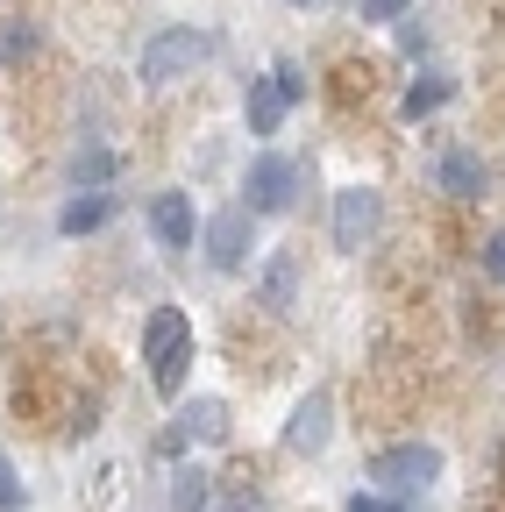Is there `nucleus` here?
Returning <instances> with one entry per match:
<instances>
[{
  "label": "nucleus",
  "mask_w": 505,
  "mask_h": 512,
  "mask_svg": "<svg viewBox=\"0 0 505 512\" xmlns=\"http://www.w3.org/2000/svg\"><path fill=\"white\" fill-rule=\"evenodd\" d=\"M143 363H150V384L171 399L185 384V363H193V320H185L178 306H157L150 328H143Z\"/></svg>",
  "instance_id": "f257e3e1"
},
{
  "label": "nucleus",
  "mask_w": 505,
  "mask_h": 512,
  "mask_svg": "<svg viewBox=\"0 0 505 512\" xmlns=\"http://www.w3.org/2000/svg\"><path fill=\"white\" fill-rule=\"evenodd\" d=\"M207 57H214V36H207V29H164V36L143 50L136 72H143V86H171V79L193 72V64H207Z\"/></svg>",
  "instance_id": "f03ea898"
},
{
  "label": "nucleus",
  "mask_w": 505,
  "mask_h": 512,
  "mask_svg": "<svg viewBox=\"0 0 505 512\" xmlns=\"http://www.w3.org/2000/svg\"><path fill=\"white\" fill-rule=\"evenodd\" d=\"M370 477L385 484V491H420V484H434V477H441V448H427V441L377 448V456H370Z\"/></svg>",
  "instance_id": "7ed1b4c3"
},
{
  "label": "nucleus",
  "mask_w": 505,
  "mask_h": 512,
  "mask_svg": "<svg viewBox=\"0 0 505 512\" xmlns=\"http://www.w3.org/2000/svg\"><path fill=\"white\" fill-rule=\"evenodd\" d=\"M299 93H306L299 64H278V72L249 79V136H278V121H285V107H292Z\"/></svg>",
  "instance_id": "20e7f679"
},
{
  "label": "nucleus",
  "mask_w": 505,
  "mask_h": 512,
  "mask_svg": "<svg viewBox=\"0 0 505 512\" xmlns=\"http://www.w3.org/2000/svg\"><path fill=\"white\" fill-rule=\"evenodd\" d=\"M292 185H299V164H292V157H257V164H249V178H242L249 214H285V207H292Z\"/></svg>",
  "instance_id": "39448f33"
},
{
  "label": "nucleus",
  "mask_w": 505,
  "mask_h": 512,
  "mask_svg": "<svg viewBox=\"0 0 505 512\" xmlns=\"http://www.w3.org/2000/svg\"><path fill=\"white\" fill-rule=\"evenodd\" d=\"M207 264L214 271H242L249 264V207H221L207 221Z\"/></svg>",
  "instance_id": "423d86ee"
},
{
  "label": "nucleus",
  "mask_w": 505,
  "mask_h": 512,
  "mask_svg": "<svg viewBox=\"0 0 505 512\" xmlns=\"http://www.w3.org/2000/svg\"><path fill=\"white\" fill-rule=\"evenodd\" d=\"M328 413H335L328 392H306V399L292 406V420H285V448H299V456H321V448H328Z\"/></svg>",
  "instance_id": "0eeeda50"
},
{
  "label": "nucleus",
  "mask_w": 505,
  "mask_h": 512,
  "mask_svg": "<svg viewBox=\"0 0 505 512\" xmlns=\"http://www.w3.org/2000/svg\"><path fill=\"white\" fill-rule=\"evenodd\" d=\"M377 235V192L370 185H349L342 200H335V242L342 249H363Z\"/></svg>",
  "instance_id": "6e6552de"
},
{
  "label": "nucleus",
  "mask_w": 505,
  "mask_h": 512,
  "mask_svg": "<svg viewBox=\"0 0 505 512\" xmlns=\"http://www.w3.org/2000/svg\"><path fill=\"white\" fill-rule=\"evenodd\" d=\"M150 228H157L164 249H185V242H193V200H185V192H157V200H150Z\"/></svg>",
  "instance_id": "1a4fd4ad"
},
{
  "label": "nucleus",
  "mask_w": 505,
  "mask_h": 512,
  "mask_svg": "<svg viewBox=\"0 0 505 512\" xmlns=\"http://www.w3.org/2000/svg\"><path fill=\"white\" fill-rule=\"evenodd\" d=\"M441 192H449V200H477V192H484L477 150H449V157H441Z\"/></svg>",
  "instance_id": "9d476101"
},
{
  "label": "nucleus",
  "mask_w": 505,
  "mask_h": 512,
  "mask_svg": "<svg viewBox=\"0 0 505 512\" xmlns=\"http://www.w3.org/2000/svg\"><path fill=\"white\" fill-rule=\"evenodd\" d=\"M114 221V192H79V200L57 214V228L65 235H93V228H107Z\"/></svg>",
  "instance_id": "9b49d317"
},
{
  "label": "nucleus",
  "mask_w": 505,
  "mask_h": 512,
  "mask_svg": "<svg viewBox=\"0 0 505 512\" xmlns=\"http://www.w3.org/2000/svg\"><path fill=\"white\" fill-rule=\"evenodd\" d=\"M171 505H178V512H207V505H214V477H207L200 463H178V470H171Z\"/></svg>",
  "instance_id": "f8f14e48"
},
{
  "label": "nucleus",
  "mask_w": 505,
  "mask_h": 512,
  "mask_svg": "<svg viewBox=\"0 0 505 512\" xmlns=\"http://www.w3.org/2000/svg\"><path fill=\"white\" fill-rule=\"evenodd\" d=\"M178 434H185V441H193V434H200V441H221V434H228V406H221V399H193V406L178 413Z\"/></svg>",
  "instance_id": "ddd939ff"
},
{
  "label": "nucleus",
  "mask_w": 505,
  "mask_h": 512,
  "mask_svg": "<svg viewBox=\"0 0 505 512\" xmlns=\"http://www.w3.org/2000/svg\"><path fill=\"white\" fill-rule=\"evenodd\" d=\"M449 93H456V79H434V72H427V79L406 86V114L420 121V114H434V107H449Z\"/></svg>",
  "instance_id": "4468645a"
},
{
  "label": "nucleus",
  "mask_w": 505,
  "mask_h": 512,
  "mask_svg": "<svg viewBox=\"0 0 505 512\" xmlns=\"http://www.w3.org/2000/svg\"><path fill=\"white\" fill-rule=\"evenodd\" d=\"M292 285H299V256L285 249V256H271V271H264V299L271 306H292Z\"/></svg>",
  "instance_id": "2eb2a0df"
},
{
  "label": "nucleus",
  "mask_w": 505,
  "mask_h": 512,
  "mask_svg": "<svg viewBox=\"0 0 505 512\" xmlns=\"http://www.w3.org/2000/svg\"><path fill=\"white\" fill-rule=\"evenodd\" d=\"M72 178H79L86 192H93V185H107V178H114V150H100V143H93V150H79V164H72Z\"/></svg>",
  "instance_id": "dca6fc26"
},
{
  "label": "nucleus",
  "mask_w": 505,
  "mask_h": 512,
  "mask_svg": "<svg viewBox=\"0 0 505 512\" xmlns=\"http://www.w3.org/2000/svg\"><path fill=\"white\" fill-rule=\"evenodd\" d=\"M36 50V36H29V22H8V29H0V72H8V64H22Z\"/></svg>",
  "instance_id": "f3484780"
},
{
  "label": "nucleus",
  "mask_w": 505,
  "mask_h": 512,
  "mask_svg": "<svg viewBox=\"0 0 505 512\" xmlns=\"http://www.w3.org/2000/svg\"><path fill=\"white\" fill-rule=\"evenodd\" d=\"M413 0H363V22H399Z\"/></svg>",
  "instance_id": "a211bd4d"
},
{
  "label": "nucleus",
  "mask_w": 505,
  "mask_h": 512,
  "mask_svg": "<svg viewBox=\"0 0 505 512\" xmlns=\"http://www.w3.org/2000/svg\"><path fill=\"white\" fill-rule=\"evenodd\" d=\"M0 512H22V477L0 463Z\"/></svg>",
  "instance_id": "6ab92c4d"
},
{
  "label": "nucleus",
  "mask_w": 505,
  "mask_h": 512,
  "mask_svg": "<svg viewBox=\"0 0 505 512\" xmlns=\"http://www.w3.org/2000/svg\"><path fill=\"white\" fill-rule=\"evenodd\" d=\"M484 271L505 285V235H491V242H484Z\"/></svg>",
  "instance_id": "aec40b11"
},
{
  "label": "nucleus",
  "mask_w": 505,
  "mask_h": 512,
  "mask_svg": "<svg viewBox=\"0 0 505 512\" xmlns=\"http://www.w3.org/2000/svg\"><path fill=\"white\" fill-rule=\"evenodd\" d=\"M349 512H399V505H392V498H377V491H356Z\"/></svg>",
  "instance_id": "412c9836"
},
{
  "label": "nucleus",
  "mask_w": 505,
  "mask_h": 512,
  "mask_svg": "<svg viewBox=\"0 0 505 512\" xmlns=\"http://www.w3.org/2000/svg\"><path fill=\"white\" fill-rule=\"evenodd\" d=\"M221 512H264V498H257V491H249V484H242V491H235V498H228Z\"/></svg>",
  "instance_id": "4be33fe9"
},
{
  "label": "nucleus",
  "mask_w": 505,
  "mask_h": 512,
  "mask_svg": "<svg viewBox=\"0 0 505 512\" xmlns=\"http://www.w3.org/2000/svg\"><path fill=\"white\" fill-rule=\"evenodd\" d=\"M299 8H306V0H299Z\"/></svg>",
  "instance_id": "5701e85b"
}]
</instances>
